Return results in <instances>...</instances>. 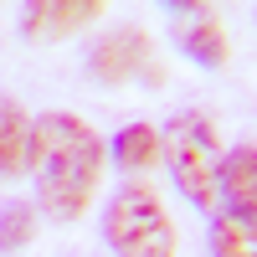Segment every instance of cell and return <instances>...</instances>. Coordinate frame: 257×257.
<instances>
[{
  "mask_svg": "<svg viewBox=\"0 0 257 257\" xmlns=\"http://www.w3.org/2000/svg\"><path fill=\"white\" fill-rule=\"evenodd\" d=\"M108 144L98 128L77 113H41L31 128V175H36V211L57 226L77 221L93 206V190L103 180Z\"/></svg>",
  "mask_w": 257,
  "mask_h": 257,
  "instance_id": "obj_1",
  "label": "cell"
},
{
  "mask_svg": "<svg viewBox=\"0 0 257 257\" xmlns=\"http://www.w3.org/2000/svg\"><path fill=\"white\" fill-rule=\"evenodd\" d=\"M139 72H149V31L118 26V31H108V36L93 41V52H88V77L93 82L118 88V82L139 77Z\"/></svg>",
  "mask_w": 257,
  "mask_h": 257,
  "instance_id": "obj_4",
  "label": "cell"
},
{
  "mask_svg": "<svg viewBox=\"0 0 257 257\" xmlns=\"http://www.w3.org/2000/svg\"><path fill=\"white\" fill-rule=\"evenodd\" d=\"M211 257H257V221H242L231 211H216L206 231Z\"/></svg>",
  "mask_w": 257,
  "mask_h": 257,
  "instance_id": "obj_10",
  "label": "cell"
},
{
  "mask_svg": "<svg viewBox=\"0 0 257 257\" xmlns=\"http://www.w3.org/2000/svg\"><path fill=\"white\" fill-rule=\"evenodd\" d=\"M221 201L231 216L257 221V144H237L221 160Z\"/></svg>",
  "mask_w": 257,
  "mask_h": 257,
  "instance_id": "obj_7",
  "label": "cell"
},
{
  "mask_svg": "<svg viewBox=\"0 0 257 257\" xmlns=\"http://www.w3.org/2000/svg\"><path fill=\"white\" fill-rule=\"evenodd\" d=\"M221 134L216 123H211L201 108H185L165 123V165L170 175H175L180 196L206 211V216H216V196H221Z\"/></svg>",
  "mask_w": 257,
  "mask_h": 257,
  "instance_id": "obj_2",
  "label": "cell"
},
{
  "mask_svg": "<svg viewBox=\"0 0 257 257\" xmlns=\"http://www.w3.org/2000/svg\"><path fill=\"white\" fill-rule=\"evenodd\" d=\"M103 242L118 257H175L180 252V231L170 221L165 201L155 196V185L128 180L103 206Z\"/></svg>",
  "mask_w": 257,
  "mask_h": 257,
  "instance_id": "obj_3",
  "label": "cell"
},
{
  "mask_svg": "<svg viewBox=\"0 0 257 257\" xmlns=\"http://www.w3.org/2000/svg\"><path fill=\"white\" fill-rule=\"evenodd\" d=\"M170 16H175V47L196 62V67H226V26H221V16L211 11V6H165Z\"/></svg>",
  "mask_w": 257,
  "mask_h": 257,
  "instance_id": "obj_5",
  "label": "cell"
},
{
  "mask_svg": "<svg viewBox=\"0 0 257 257\" xmlns=\"http://www.w3.org/2000/svg\"><path fill=\"white\" fill-rule=\"evenodd\" d=\"M31 128H36V118L21 108V98L0 93V175L6 180L31 170Z\"/></svg>",
  "mask_w": 257,
  "mask_h": 257,
  "instance_id": "obj_8",
  "label": "cell"
},
{
  "mask_svg": "<svg viewBox=\"0 0 257 257\" xmlns=\"http://www.w3.org/2000/svg\"><path fill=\"white\" fill-rule=\"evenodd\" d=\"M41 231V211L31 201H6L0 206V257H16L36 242Z\"/></svg>",
  "mask_w": 257,
  "mask_h": 257,
  "instance_id": "obj_11",
  "label": "cell"
},
{
  "mask_svg": "<svg viewBox=\"0 0 257 257\" xmlns=\"http://www.w3.org/2000/svg\"><path fill=\"white\" fill-rule=\"evenodd\" d=\"M103 16V0H31L21 11V36L26 41H62Z\"/></svg>",
  "mask_w": 257,
  "mask_h": 257,
  "instance_id": "obj_6",
  "label": "cell"
},
{
  "mask_svg": "<svg viewBox=\"0 0 257 257\" xmlns=\"http://www.w3.org/2000/svg\"><path fill=\"white\" fill-rule=\"evenodd\" d=\"M108 160L134 180V175H144V170H155L165 160V134L155 123H123L113 134V144H108Z\"/></svg>",
  "mask_w": 257,
  "mask_h": 257,
  "instance_id": "obj_9",
  "label": "cell"
}]
</instances>
